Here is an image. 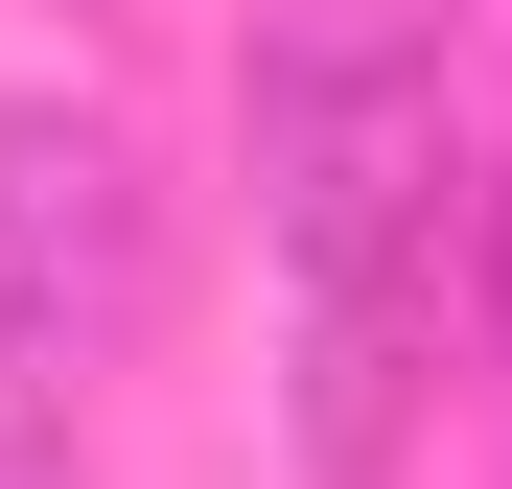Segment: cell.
<instances>
[{
	"mask_svg": "<svg viewBox=\"0 0 512 489\" xmlns=\"http://www.w3.org/2000/svg\"><path fill=\"white\" fill-rule=\"evenodd\" d=\"M233 117H256V233H280L303 466L396 489L419 466V373H443V70H419L396 0H280Z\"/></svg>",
	"mask_w": 512,
	"mask_h": 489,
	"instance_id": "cell-1",
	"label": "cell"
},
{
	"mask_svg": "<svg viewBox=\"0 0 512 489\" xmlns=\"http://www.w3.org/2000/svg\"><path fill=\"white\" fill-rule=\"evenodd\" d=\"M163 303V187L117 94H0V396H94Z\"/></svg>",
	"mask_w": 512,
	"mask_h": 489,
	"instance_id": "cell-2",
	"label": "cell"
}]
</instances>
